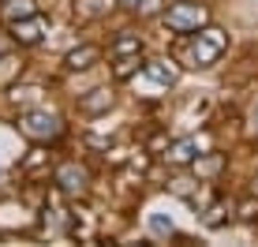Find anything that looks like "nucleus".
Wrapping results in <instances>:
<instances>
[{"instance_id":"9d476101","label":"nucleus","mask_w":258,"mask_h":247,"mask_svg":"<svg viewBox=\"0 0 258 247\" xmlns=\"http://www.w3.org/2000/svg\"><path fill=\"white\" fill-rule=\"evenodd\" d=\"M139 68H146V64H142V52H127V56H116V68H112V75L123 83V79H131Z\"/></svg>"},{"instance_id":"a211bd4d","label":"nucleus","mask_w":258,"mask_h":247,"mask_svg":"<svg viewBox=\"0 0 258 247\" xmlns=\"http://www.w3.org/2000/svg\"><path fill=\"white\" fill-rule=\"evenodd\" d=\"M221 221H225V206H213L210 214H206V225L213 228V225H221Z\"/></svg>"},{"instance_id":"f03ea898","label":"nucleus","mask_w":258,"mask_h":247,"mask_svg":"<svg viewBox=\"0 0 258 247\" xmlns=\"http://www.w3.org/2000/svg\"><path fill=\"white\" fill-rule=\"evenodd\" d=\"M206 19H210V12L202 4H191V0H176V4L165 8V23L176 34H195L199 26H206Z\"/></svg>"},{"instance_id":"4468645a","label":"nucleus","mask_w":258,"mask_h":247,"mask_svg":"<svg viewBox=\"0 0 258 247\" xmlns=\"http://www.w3.org/2000/svg\"><path fill=\"white\" fill-rule=\"evenodd\" d=\"M75 8L86 15V19H94V15H105V12H109V0H83V4H75Z\"/></svg>"},{"instance_id":"412c9836","label":"nucleus","mask_w":258,"mask_h":247,"mask_svg":"<svg viewBox=\"0 0 258 247\" xmlns=\"http://www.w3.org/2000/svg\"><path fill=\"white\" fill-rule=\"evenodd\" d=\"M254 128H258V105H254Z\"/></svg>"},{"instance_id":"f3484780","label":"nucleus","mask_w":258,"mask_h":247,"mask_svg":"<svg viewBox=\"0 0 258 247\" xmlns=\"http://www.w3.org/2000/svg\"><path fill=\"white\" fill-rule=\"evenodd\" d=\"M239 217H247V221H254V217H258V202H251V199H247L243 206H239Z\"/></svg>"},{"instance_id":"0eeeda50","label":"nucleus","mask_w":258,"mask_h":247,"mask_svg":"<svg viewBox=\"0 0 258 247\" xmlns=\"http://www.w3.org/2000/svg\"><path fill=\"white\" fill-rule=\"evenodd\" d=\"M109 105H112V90H109V86H97V90H90L86 98H79V112L97 116V112H105Z\"/></svg>"},{"instance_id":"aec40b11","label":"nucleus","mask_w":258,"mask_h":247,"mask_svg":"<svg viewBox=\"0 0 258 247\" xmlns=\"http://www.w3.org/2000/svg\"><path fill=\"white\" fill-rule=\"evenodd\" d=\"M123 4H127V8H139V4H142V0H123Z\"/></svg>"},{"instance_id":"f257e3e1","label":"nucleus","mask_w":258,"mask_h":247,"mask_svg":"<svg viewBox=\"0 0 258 247\" xmlns=\"http://www.w3.org/2000/svg\"><path fill=\"white\" fill-rule=\"evenodd\" d=\"M225 49H228V34H225V30H217V26H199L187 45H176L172 52H176V60H180V64H187V68H206V64H213Z\"/></svg>"},{"instance_id":"4be33fe9","label":"nucleus","mask_w":258,"mask_h":247,"mask_svg":"<svg viewBox=\"0 0 258 247\" xmlns=\"http://www.w3.org/2000/svg\"><path fill=\"white\" fill-rule=\"evenodd\" d=\"M254 183H258V176H254Z\"/></svg>"},{"instance_id":"423d86ee","label":"nucleus","mask_w":258,"mask_h":247,"mask_svg":"<svg viewBox=\"0 0 258 247\" xmlns=\"http://www.w3.org/2000/svg\"><path fill=\"white\" fill-rule=\"evenodd\" d=\"M38 15V4L34 0H0V23H19V19H30Z\"/></svg>"},{"instance_id":"f8f14e48","label":"nucleus","mask_w":258,"mask_h":247,"mask_svg":"<svg viewBox=\"0 0 258 247\" xmlns=\"http://www.w3.org/2000/svg\"><path fill=\"white\" fill-rule=\"evenodd\" d=\"M168 161H172V165H187V161H195V143H191V139L176 143L172 150H168Z\"/></svg>"},{"instance_id":"1a4fd4ad","label":"nucleus","mask_w":258,"mask_h":247,"mask_svg":"<svg viewBox=\"0 0 258 247\" xmlns=\"http://www.w3.org/2000/svg\"><path fill=\"white\" fill-rule=\"evenodd\" d=\"M127 52H142V41H139V34H131V30H123L116 41H112V49H109V56L116 60V56H127Z\"/></svg>"},{"instance_id":"39448f33","label":"nucleus","mask_w":258,"mask_h":247,"mask_svg":"<svg viewBox=\"0 0 258 247\" xmlns=\"http://www.w3.org/2000/svg\"><path fill=\"white\" fill-rule=\"evenodd\" d=\"M41 34H45V19H41V15H30V19L12 23V38L23 41V45H38Z\"/></svg>"},{"instance_id":"ddd939ff","label":"nucleus","mask_w":258,"mask_h":247,"mask_svg":"<svg viewBox=\"0 0 258 247\" xmlns=\"http://www.w3.org/2000/svg\"><path fill=\"white\" fill-rule=\"evenodd\" d=\"M221 165H225V157H221V154L195 157V172H199V176H213V172H221Z\"/></svg>"},{"instance_id":"20e7f679","label":"nucleus","mask_w":258,"mask_h":247,"mask_svg":"<svg viewBox=\"0 0 258 247\" xmlns=\"http://www.w3.org/2000/svg\"><path fill=\"white\" fill-rule=\"evenodd\" d=\"M86 169H79L75 161H68V165H60L56 169V183H60V191H68V195H86Z\"/></svg>"},{"instance_id":"2eb2a0df","label":"nucleus","mask_w":258,"mask_h":247,"mask_svg":"<svg viewBox=\"0 0 258 247\" xmlns=\"http://www.w3.org/2000/svg\"><path fill=\"white\" fill-rule=\"evenodd\" d=\"M150 228H154V232H172V221H168V217L165 214H154V217H150Z\"/></svg>"},{"instance_id":"6e6552de","label":"nucleus","mask_w":258,"mask_h":247,"mask_svg":"<svg viewBox=\"0 0 258 247\" xmlns=\"http://www.w3.org/2000/svg\"><path fill=\"white\" fill-rule=\"evenodd\" d=\"M97 60H101V49L97 45H79V49H71L64 56V64L71 68V72H86V68H94Z\"/></svg>"},{"instance_id":"7ed1b4c3","label":"nucleus","mask_w":258,"mask_h":247,"mask_svg":"<svg viewBox=\"0 0 258 247\" xmlns=\"http://www.w3.org/2000/svg\"><path fill=\"white\" fill-rule=\"evenodd\" d=\"M19 128H23V135H26V139H34V143H49V139H56V135H60V120L52 116V112H45V109H30V112H23Z\"/></svg>"},{"instance_id":"dca6fc26","label":"nucleus","mask_w":258,"mask_h":247,"mask_svg":"<svg viewBox=\"0 0 258 247\" xmlns=\"http://www.w3.org/2000/svg\"><path fill=\"white\" fill-rule=\"evenodd\" d=\"M15 72H19V64H15L12 56H4V60H0V79H8V75H15Z\"/></svg>"},{"instance_id":"6ab92c4d","label":"nucleus","mask_w":258,"mask_h":247,"mask_svg":"<svg viewBox=\"0 0 258 247\" xmlns=\"http://www.w3.org/2000/svg\"><path fill=\"white\" fill-rule=\"evenodd\" d=\"M34 165H41V150H34V154L26 157V169H34Z\"/></svg>"},{"instance_id":"9b49d317","label":"nucleus","mask_w":258,"mask_h":247,"mask_svg":"<svg viewBox=\"0 0 258 247\" xmlns=\"http://www.w3.org/2000/svg\"><path fill=\"white\" fill-rule=\"evenodd\" d=\"M146 75L157 79V83H165V86L176 83V68H168V60H154V64H146Z\"/></svg>"}]
</instances>
